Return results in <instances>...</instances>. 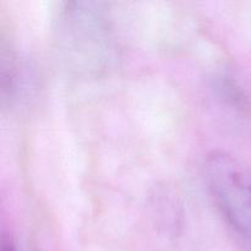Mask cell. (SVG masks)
<instances>
[{"label":"cell","instance_id":"1","mask_svg":"<svg viewBox=\"0 0 251 251\" xmlns=\"http://www.w3.org/2000/svg\"><path fill=\"white\" fill-rule=\"evenodd\" d=\"M207 190L226 222L234 232L251 238V174L238 158L213 150L203 161Z\"/></svg>","mask_w":251,"mask_h":251},{"label":"cell","instance_id":"2","mask_svg":"<svg viewBox=\"0 0 251 251\" xmlns=\"http://www.w3.org/2000/svg\"><path fill=\"white\" fill-rule=\"evenodd\" d=\"M60 29L64 49L78 68L97 70L109 56V22L100 4L65 2L60 14Z\"/></svg>","mask_w":251,"mask_h":251},{"label":"cell","instance_id":"3","mask_svg":"<svg viewBox=\"0 0 251 251\" xmlns=\"http://www.w3.org/2000/svg\"><path fill=\"white\" fill-rule=\"evenodd\" d=\"M215 88L218 96L226 100L228 104L238 108V109L245 110L249 105L245 92L243 91L242 86L234 80L230 75H218L215 78Z\"/></svg>","mask_w":251,"mask_h":251},{"label":"cell","instance_id":"4","mask_svg":"<svg viewBox=\"0 0 251 251\" xmlns=\"http://www.w3.org/2000/svg\"><path fill=\"white\" fill-rule=\"evenodd\" d=\"M0 251H16L14 242H12L11 237H7L6 234L2 235L1 239V250Z\"/></svg>","mask_w":251,"mask_h":251}]
</instances>
